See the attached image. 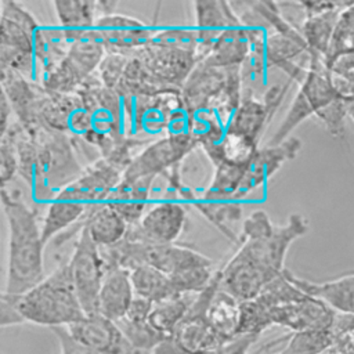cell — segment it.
<instances>
[{
	"mask_svg": "<svg viewBox=\"0 0 354 354\" xmlns=\"http://www.w3.org/2000/svg\"><path fill=\"white\" fill-rule=\"evenodd\" d=\"M51 332L54 333V336L57 337V340L59 343L61 354H100V353L86 347L84 344L79 343L77 340H75L65 326L51 328Z\"/></svg>",
	"mask_w": 354,
	"mask_h": 354,
	"instance_id": "obj_45",
	"label": "cell"
},
{
	"mask_svg": "<svg viewBox=\"0 0 354 354\" xmlns=\"http://www.w3.org/2000/svg\"><path fill=\"white\" fill-rule=\"evenodd\" d=\"M301 149V141L296 137H289L278 145H267L259 148L252 160L245 169L243 178L236 191L235 199L246 198L252 191L264 185L283 163L295 159Z\"/></svg>",
	"mask_w": 354,
	"mask_h": 354,
	"instance_id": "obj_12",
	"label": "cell"
},
{
	"mask_svg": "<svg viewBox=\"0 0 354 354\" xmlns=\"http://www.w3.org/2000/svg\"><path fill=\"white\" fill-rule=\"evenodd\" d=\"M343 51H354V1H347L342 10L324 59Z\"/></svg>",
	"mask_w": 354,
	"mask_h": 354,
	"instance_id": "obj_39",
	"label": "cell"
},
{
	"mask_svg": "<svg viewBox=\"0 0 354 354\" xmlns=\"http://www.w3.org/2000/svg\"><path fill=\"white\" fill-rule=\"evenodd\" d=\"M149 354H185L171 336L160 342Z\"/></svg>",
	"mask_w": 354,
	"mask_h": 354,
	"instance_id": "obj_48",
	"label": "cell"
},
{
	"mask_svg": "<svg viewBox=\"0 0 354 354\" xmlns=\"http://www.w3.org/2000/svg\"><path fill=\"white\" fill-rule=\"evenodd\" d=\"M207 321L223 343L235 339L241 328V301L218 289L209 306Z\"/></svg>",
	"mask_w": 354,
	"mask_h": 354,
	"instance_id": "obj_30",
	"label": "cell"
},
{
	"mask_svg": "<svg viewBox=\"0 0 354 354\" xmlns=\"http://www.w3.org/2000/svg\"><path fill=\"white\" fill-rule=\"evenodd\" d=\"M198 147L189 133L166 134L165 137L151 141L133 159L123 173V180H138L144 177H158L167 173Z\"/></svg>",
	"mask_w": 354,
	"mask_h": 354,
	"instance_id": "obj_9",
	"label": "cell"
},
{
	"mask_svg": "<svg viewBox=\"0 0 354 354\" xmlns=\"http://www.w3.org/2000/svg\"><path fill=\"white\" fill-rule=\"evenodd\" d=\"M187 221V210L177 201H163L145 212L142 218L133 224L137 234L151 243H174Z\"/></svg>",
	"mask_w": 354,
	"mask_h": 354,
	"instance_id": "obj_18",
	"label": "cell"
},
{
	"mask_svg": "<svg viewBox=\"0 0 354 354\" xmlns=\"http://www.w3.org/2000/svg\"><path fill=\"white\" fill-rule=\"evenodd\" d=\"M336 314L324 301L307 293L299 300L271 308L272 325L286 328L290 332L329 329L335 324Z\"/></svg>",
	"mask_w": 354,
	"mask_h": 354,
	"instance_id": "obj_16",
	"label": "cell"
},
{
	"mask_svg": "<svg viewBox=\"0 0 354 354\" xmlns=\"http://www.w3.org/2000/svg\"><path fill=\"white\" fill-rule=\"evenodd\" d=\"M0 137V183L1 188H6V185L14 178V176L18 174L15 134L12 123L8 130Z\"/></svg>",
	"mask_w": 354,
	"mask_h": 354,
	"instance_id": "obj_41",
	"label": "cell"
},
{
	"mask_svg": "<svg viewBox=\"0 0 354 354\" xmlns=\"http://www.w3.org/2000/svg\"><path fill=\"white\" fill-rule=\"evenodd\" d=\"M347 1H297L303 12L299 25L310 54L325 58L342 10Z\"/></svg>",
	"mask_w": 354,
	"mask_h": 354,
	"instance_id": "obj_11",
	"label": "cell"
},
{
	"mask_svg": "<svg viewBox=\"0 0 354 354\" xmlns=\"http://www.w3.org/2000/svg\"><path fill=\"white\" fill-rule=\"evenodd\" d=\"M194 8V30L196 33L195 57L202 62L210 54L216 40L223 30L236 19V14L231 1L198 0L192 3Z\"/></svg>",
	"mask_w": 354,
	"mask_h": 354,
	"instance_id": "obj_17",
	"label": "cell"
},
{
	"mask_svg": "<svg viewBox=\"0 0 354 354\" xmlns=\"http://www.w3.org/2000/svg\"><path fill=\"white\" fill-rule=\"evenodd\" d=\"M153 181L155 177H144L138 180L122 178L105 202L112 206L129 225L137 224L145 214V206Z\"/></svg>",
	"mask_w": 354,
	"mask_h": 354,
	"instance_id": "obj_28",
	"label": "cell"
},
{
	"mask_svg": "<svg viewBox=\"0 0 354 354\" xmlns=\"http://www.w3.org/2000/svg\"><path fill=\"white\" fill-rule=\"evenodd\" d=\"M339 101L326 73L322 57L310 54V65L306 77L299 84V90L293 97L288 112L268 140L267 145H278L290 137V133L311 116H318L322 111Z\"/></svg>",
	"mask_w": 354,
	"mask_h": 354,
	"instance_id": "obj_5",
	"label": "cell"
},
{
	"mask_svg": "<svg viewBox=\"0 0 354 354\" xmlns=\"http://www.w3.org/2000/svg\"><path fill=\"white\" fill-rule=\"evenodd\" d=\"M134 297L130 271L120 267L108 268L98 295V314L119 322L127 314Z\"/></svg>",
	"mask_w": 354,
	"mask_h": 354,
	"instance_id": "obj_23",
	"label": "cell"
},
{
	"mask_svg": "<svg viewBox=\"0 0 354 354\" xmlns=\"http://www.w3.org/2000/svg\"><path fill=\"white\" fill-rule=\"evenodd\" d=\"M1 205L8 225L7 277L3 292L21 296L46 278L41 227L36 212L7 188H1Z\"/></svg>",
	"mask_w": 354,
	"mask_h": 354,
	"instance_id": "obj_1",
	"label": "cell"
},
{
	"mask_svg": "<svg viewBox=\"0 0 354 354\" xmlns=\"http://www.w3.org/2000/svg\"><path fill=\"white\" fill-rule=\"evenodd\" d=\"M220 289L239 301L257 297L263 288L274 279L261 268L243 259L238 253H234L225 266L220 268Z\"/></svg>",
	"mask_w": 354,
	"mask_h": 354,
	"instance_id": "obj_21",
	"label": "cell"
},
{
	"mask_svg": "<svg viewBox=\"0 0 354 354\" xmlns=\"http://www.w3.org/2000/svg\"><path fill=\"white\" fill-rule=\"evenodd\" d=\"M192 205L224 236H227L236 246L239 245L241 234L234 228V225L242 218V205L239 201L207 199L203 196H196Z\"/></svg>",
	"mask_w": 354,
	"mask_h": 354,
	"instance_id": "obj_29",
	"label": "cell"
},
{
	"mask_svg": "<svg viewBox=\"0 0 354 354\" xmlns=\"http://www.w3.org/2000/svg\"><path fill=\"white\" fill-rule=\"evenodd\" d=\"M274 354H281V353H274Z\"/></svg>",
	"mask_w": 354,
	"mask_h": 354,
	"instance_id": "obj_51",
	"label": "cell"
},
{
	"mask_svg": "<svg viewBox=\"0 0 354 354\" xmlns=\"http://www.w3.org/2000/svg\"><path fill=\"white\" fill-rule=\"evenodd\" d=\"M285 347L281 354H325L335 344L333 328L290 332L283 336Z\"/></svg>",
	"mask_w": 354,
	"mask_h": 354,
	"instance_id": "obj_35",
	"label": "cell"
},
{
	"mask_svg": "<svg viewBox=\"0 0 354 354\" xmlns=\"http://www.w3.org/2000/svg\"><path fill=\"white\" fill-rule=\"evenodd\" d=\"M289 278L300 290L319 299L335 313L354 315V271L324 282L299 278L290 271Z\"/></svg>",
	"mask_w": 354,
	"mask_h": 354,
	"instance_id": "obj_22",
	"label": "cell"
},
{
	"mask_svg": "<svg viewBox=\"0 0 354 354\" xmlns=\"http://www.w3.org/2000/svg\"><path fill=\"white\" fill-rule=\"evenodd\" d=\"M83 228L87 230L98 248H109L123 241L127 234L129 224L112 206L102 202L91 206L76 225L55 236V246L77 236Z\"/></svg>",
	"mask_w": 354,
	"mask_h": 354,
	"instance_id": "obj_13",
	"label": "cell"
},
{
	"mask_svg": "<svg viewBox=\"0 0 354 354\" xmlns=\"http://www.w3.org/2000/svg\"><path fill=\"white\" fill-rule=\"evenodd\" d=\"M252 51V41L246 28L236 19L228 25L216 40L205 62L218 68L242 66Z\"/></svg>",
	"mask_w": 354,
	"mask_h": 354,
	"instance_id": "obj_26",
	"label": "cell"
},
{
	"mask_svg": "<svg viewBox=\"0 0 354 354\" xmlns=\"http://www.w3.org/2000/svg\"><path fill=\"white\" fill-rule=\"evenodd\" d=\"M71 43L61 28L40 26L35 36V58L43 72L58 65L68 54Z\"/></svg>",
	"mask_w": 354,
	"mask_h": 354,
	"instance_id": "obj_32",
	"label": "cell"
},
{
	"mask_svg": "<svg viewBox=\"0 0 354 354\" xmlns=\"http://www.w3.org/2000/svg\"><path fill=\"white\" fill-rule=\"evenodd\" d=\"M65 328L75 340L100 354H136L119 325L98 313Z\"/></svg>",
	"mask_w": 354,
	"mask_h": 354,
	"instance_id": "obj_15",
	"label": "cell"
},
{
	"mask_svg": "<svg viewBox=\"0 0 354 354\" xmlns=\"http://www.w3.org/2000/svg\"><path fill=\"white\" fill-rule=\"evenodd\" d=\"M329 83L343 102H354V51H343L324 59Z\"/></svg>",
	"mask_w": 354,
	"mask_h": 354,
	"instance_id": "obj_33",
	"label": "cell"
},
{
	"mask_svg": "<svg viewBox=\"0 0 354 354\" xmlns=\"http://www.w3.org/2000/svg\"><path fill=\"white\" fill-rule=\"evenodd\" d=\"M272 118L274 115L267 109L261 98L254 97L253 91L243 90L242 101L227 123V133L259 145Z\"/></svg>",
	"mask_w": 354,
	"mask_h": 354,
	"instance_id": "obj_24",
	"label": "cell"
},
{
	"mask_svg": "<svg viewBox=\"0 0 354 354\" xmlns=\"http://www.w3.org/2000/svg\"><path fill=\"white\" fill-rule=\"evenodd\" d=\"M272 326L271 308L257 297L241 301V328L239 335L260 336L266 329Z\"/></svg>",
	"mask_w": 354,
	"mask_h": 354,
	"instance_id": "obj_38",
	"label": "cell"
},
{
	"mask_svg": "<svg viewBox=\"0 0 354 354\" xmlns=\"http://www.w3.org/2000/svg\"><path fill=\"white\" fill-rule=\"evenodd\" d=\"M246 166L223 160L214 166L213 178L202 196L207 199H235Z\"/></svg>",
	"mask_w": 354,
	"mask_h": 354,
	"instance_id": "obj_36",
	"label": "cell"
},
{
	"mask_svg": "<svg viewBox=\"0 0 354 354\" xmlns=\"http://www.w3.org/2000/svg\"><path fill=\"white\" fill-rule=\"evenodd\" d=\"M307 231V218L299 213H293L285 224L275 225L270 236L243 241L238 245L235 253L261 268L271 278H277L286 270L285 259L290 245L306 235Z\"/></svg>",
	"mask_w": 354,
	"mask_h": 354,
	"instance_id": "obj_6",
	"label": "cell"
},
{
	"mask_svg": "<svg viewBox=\"0 0 354 354\" xmlns=\"http://www.w3.org/2000/svg\"><path fill=\"white\" fill-rule=\"evenodd\" d=\"M17 306L25 322L50 329L69 326L86 317L68 261L59 264L35 288L17 296Z\"/></svg>",
	"mask_w": 354,
	"mask_h": 354,
	"instance_id": "obj_2",
	"label": "cell"
},
{
	"mask_svg": "<svg viewBox=\"0 0 354 354\" xmlns=\"http://www.w3.org/2000/svg\"><path fill=\"white\" fill-rule=\"evenodd\" d=\"M11 113L12 112V108H11V104L8 101V98L6 97V94L1 91V104H0V136H3L8 127L11 126Z\"/></svg>",
	"mask_w": 354,
	"mask_h": 354,
	"instance_id": "obj_47",
	"label": "cell"
},
{
	"mask_svg": "<svg viewBox=\"0 0 354 354\" xmlns=\"http://www.w3.org/2000/svg\"><path fill=\"white\" fill-rule=\"evenodd\" d=\"M51 6L59 28L71 44L86 37L100 18L97 1L55 0Z\"/></svg>",
	"mask_w": 354,
	"mask_h": 354,
	"instance_id": "obj_27",
	"label": "cell"
},
{
	"mask_svg": "<svg viewBox=\"0 0 354 354\" xmlns=\"http://www.w3.org/2000/svg\"><path fill=\"white\" fill-rule=\"evenodd\" d=\"M196 295H181L155 303L149 314V324L162 335L171 336L185 317Z\"/></svg>",
	"mask_w": 354,
	"mask_h": 354,
	"instance_id": "obj_34",
	"label": "cell"
},
{
	"mask_svg": "<svg viewBox=\"0 0 354 354\" xmlns=\"http://www.w3.org/2000/svg\"><path fill=\"white\" fill-rule=\"evenodd\" d=\"M134 54L159 80L180 90L198 64L195 54L191 51L163 47L153 43H149Z\"/></svg>",
	"mask_w": 354,
	"mask_h": 354,
	"instance_id": "obj_14",
	"label": "cell"
},
{
	"mask_svg": "<svg viewBox=\"0 0 354 354\" xmlns=\"http://www.w3.org/2000/svg\"><path fill=\"white\" fill-rule=\"evenodd\" d=\"M153 44L191 51L195 54L196 48V33L194 28L181 26H167L155 30L152 41Z\"/></svg>",
	"mask_w": 354,
	"mask_h": 354,
	"instance_id": "obj_40",
	"label": "cell"
},
{
	"mask_svg": "<svg viewBox=\"0 0 354 354\" xmlns=\"http://www.w3.org/2000/svg\"><path fill=\"white\" fill-rule=\"evenodd\" d=\"M1 91L8 98L17 122L26 130L39 129L37 111L44 95V87L35 84L30 79L7 69H1Z\"/></svg>",
	"mask_w": 354,
	"mask_h": 354,
	"instance_id": "obj_20",
	"label": "cell"
},
{
	"mask_svg": "<svg viewBox=\"0 0 354 354\" xmlns=\"http://www.w3.org/2000/svg\"><path fill=\"white\" fill-rule=\"evenodd\" d=\"M275 225L272 224L270 216L263 209L254 210L243 220L239 243L243 241L267 238L272 234Z\"/></svg>",
	"mask_w": 354,
	"mask_h": 354,
	"instance_id": "obj_43",
	"label": "cell"
},
{
	"mask_svg": "<svg viewBox=\"0 0 354 354\" xmlns=\"http://www.w3.org/2000/svg\"><path fill=\"white\" fill-rule=\"evenodd\" d=\"M30 134L37 142V165L30 191L36 201L50 203L83 173V169L69 134L43 127L30 131Z\"/></svg>",
	"mask_w": 354,
	"mask_h": 354,
	"instance_id": "obj_3",
	"label": "cell"
},
{
	"mask_svg": "<svg viewBox=\"0 0 354 354\" xmlns=\"http://www.w3.org/2000/svg\"><path fill=\"white\" fill-rule=\"evenodd\" d=\"M73 285L86 315L98 313V295L105 277L101 249L94 243L86 228L80 231L68 260Z\"/></svg>",
	"mask_w": 354,
	"mask_h": 354,
	"instance_id": "obj_7",
	"label": "cell"
},
{
	"mask_svg": "<svg viewBox=\"0 0 354 354\" xmlns=\"http://www.w3.org/2000/svg\"><path fill=\"white\" fill-rule=\"evenodd\" d=\"M130 278L136 296L153 304L178 296L174 292L170 277L151 266L136 267L130 271Z\"/></svg>",
	"mask_w": 354,
	"mask_h": 354,
	"instance_id": "obj_31",
	"label": "cell"
},
{
	"mask_svg": "<svg viewBox=\"0 0 354 354\" xmlns=\"http://www.w3.org/2000/svg\"><path fill=\"white\" fill-rule=\"evenodd\" d=\"M228 79V68L198 62L181 87L183 101L189 112L213 109Z\"/></svg>",
	"mask_w": 354,
	"mask_h": 354,
	"instance_id": "obj_19",
	"label": "cell"
},
{
	"mask_svg": "<svg viewBox=\"0 0 354 354\" xmlns=\"http://www.w3.org/2000/svg\"><path fill=\"white\" fill-rule=\"evenodd\" d=\"M40 25L21 3L1 1L0 12V66L32 80L36 65L35 36Z\"/></svg>",
	"mask_w": 354,
	"mask_h": 354,
	"instance_id": "obj_4",
	"label": "cell"
},
{
	"mask_svg": "<svg viewBox=\"0 0 354 354\" xmlns=\"http://www.w3.org/2000/svg\"><path fill=\"white\" fill-rule=\"evenodd\" d=\"M347 115H348V119H350V120L353 122V124H354V102L347 105Z\"/></svg>",
	"mask_w": 354,
	"mask_h": 354,
	"instance_id": "obj_49",
	"label": "cell"
},
{
	"mask_svg": "<svg viewBox=\"0 0 354 354\" xmlns=\"http://www.w3.org/2000/svg\"><path fill=\"white\" fill-rule=\"evenodd\" d=\"M325 354H354V351H342V353H337V351H328Z\"/></svg>",
	"mask_w": 354,
	"mask_h": 354,
	"instance_id": "obj_50",
	"label": "cell"
},
{
	"mask_svg": "<svg viewBox=\"0 0 354 354\" xmlns=\"http://www.w3.org/2000/svg\"><path fill=\"white\" fill-rule=\"evenodd\" d=\"M257 339V336L252 335H239L235 339L223 343L207 354H248L249 348L253 343H256Z\"/></svg>",
	"mask_w": 354,
	"mask_h": 354,
	"instance_id": "obj_46",
	"label": "cell"
},
{
	"mask_svg": "<svg viewBox=\"0 0 354 354\" xmlns=\"http://www.w3.org/2000/svg\"><path fill=\"white\" fill-rule=\"evenodd\" d=\"M25 324L22 315L19 314L18 306H17V296L8 295L6 292L1 293L0 299V325L1 328L14 326Z\"/></svg>",
	"mask_w": 354,
	"mask_h": 354,
	"instance_id": "obj_44",
	"label": "cell"
},
{
	"mask_svg": "<svg viewBox=\"0 0 354 354\" xmlns=\"http://www.w3.org/2000/svg\"><path fill=\"white\" fill-rule=\"evenodd\" d=\"M221 272L216 270L210 283L199 292L171 337L185 354H207L223 344L207 321L209 306L220 289Z\"/></svg>",
	"mask_w": 354,
	"mask_h": 354,
	"instance_id": "obj_8",
	"label": "cell"
},
{
	"mask_svg": "<svg viewBox=\"0 0 354 354\" xmlns=\"http://www.w3.org/2000/svg\"><path fill=\"white\" fill-rule=\"evenodd\" d=\"M94 32L106 53L129 55L147 47L155 35V30L142 21L116 11L100 17L95 22Z\"/></svg>",
	"mask_w": 354,
	"mask_h": 354,
	"instance_id": "obj_10",
	"label": "cell"
},
{
	"mask_svg": "<svg viewBox=\"0 0 354 354\" xmlns=\"http://www.w3.org/2000/svg\"><path fill=\"white\" fill-rule=\"evenodd\" d=\"M136 354H149L167 336L158 332L148 319L122 318L116 322Z\"/></svg>",
	"mask_w": 354,
	"mask_h": 354,
	"instance_id": "obj_37",
	"label": "cell"
},
{
	"mask_svg": "<svg viewBox=\"0 0 354 354\" xmlns=\"http://www.w3.org/2000/svg\"><path fill=\"white\" fill-rule=\"evenodd\" d=\"M91 206L82 202L69 191L62 189L48 205L41 221V238L44 245L76 225Z\"/></svg>",
	"mask_w": 354,
	"mask_h": 354,
	"instance_id": "obj_25",
	"label": "cell"
},
{
	"mask_svg": "<svg viewBox=\"0 0 354 354\" xmlns=\"http://www.w3.org/2000/svg\"><path fill=\"white\" fill-rule=\"evenodd\" d=\"M130 55L120 54V53H106V55L104 57L101 65L98 66V69L95 72L97 76L100 77L101 83L106 88H111V90L118 88V86L123 77V73H124V69H126Z\"/></svg>",
	"mask_w": 354,
	"mask_h": 354,
	"instance_id": "obj_42",
	"label": "cell"
}]
</instances>
